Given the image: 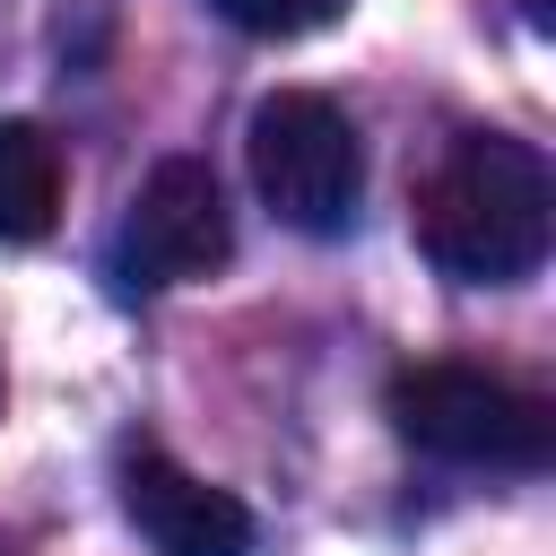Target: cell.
Instances as JSON below:
<instances>
[{
    "label": "cell",
    "mask_w": 556,
    "mask_h": 556,
    "mask_svg": "<svg viewBox=\"0 0 556 556\" xmlns=\"http://www.w3.org/2000/svg\"><path fill=\"white\" fill-rule=\"evenodd\" d=\"M556 182L530 139L469 130L443 148V165L417 182V243L460 287H513L547 261Z\"/></svg>",
    "instance_id": "obj_1"
},
{
    "label": "cell",
    "mask_w": 556,
    "mask_h": 556,
    "mask_svg": "<svg viewBox=\"0 0 556 556\" xmlns=\"http://www.w3.org/2000/svg\"><path fill=\"white\" fill-rule=\"evenodd\" d=\"M391 426L434 452V460H460V469H547L556 452V408L486 365H408L391 374Z\"/></svg>",
    "instance_id": "obj_2"
},
{
    "label": "cell",
    "mask_w": 556,
    "mask_h": 556,
    "mask_svg": "<svg viewBox=\"0 0 556 556\" xmlns=\"http://www.w3.org/2000/svg\"><path fill=\"white\" fill-rule=\"evenodd\" d=\"M243 156H252V191L269 200L278 226H295V235H348L356 226L365 148H356V122L330 96H313V87L261 96L252 130H243Z\"/></svg>",
    "instance_id": "obj_3"
},
{
    "label": "cell",
    "mask_w": 556,
    "mask_h": 556,
    "mask_svg": "<svg viewBox=\"0 0 556 556\" xmlns=\"http://www.w3.org/2000/svg\"><path fill=\"white\" fill-rule=\"evenodd\" d=\"M235 252V217H226V191L200 156H165L130 217H122V278L130 287H191L208 269H226Z\"/></svg>",
    "instance_id": "obj_4"
},
{
    "label": "cell",
    "mask_w": 556,
    "mask_h": 556,
    "mask_svg": "<svg viewBox=\"0 0 556 556\" xmlns=\"http://www.w3.org/2000/svg\"><path fill=\"white\" fill-rule=\"evenodd\" d=\"M122 513L156 556H252V513L156 443L122 452Z\"/></svg>",
    "instance_id": "obj_5"
},
{
    "label": "cell",
    "mask_w": 556,
    "mask_h": 556,
    "mask_svg": "<svg viewBox=\"0 0 556 556\" xmlns=\"http://www.w3.org/2000/svg\"><path fill=\"white\" fill-rule=\"evenodd\" d=\"M61 217V148L35 122H0V243H35Z\"/></svg>",
    "instance_id": "obj_6"
},
{
    "label": "cell",
    "mask_w": 556,
    "mask_h": 556,
    "mask_svg": "<svg viewBox=\"0 0 556 556\" xmlns=\"http://www.w3.org/2000/svg\"><path fill=\"white\" fill-rule=\"evenodd\" d=\"M217 17L261 43H295V35H321L330 17H348V0H217Z\"/></svg>",
    "instance_id": "obj_7"
},
{
    "label": "cell",
    "mask_w": 556,
    "mask_h": 556,
    "mask_svg": "<svg viewBox=\"0 0 556 556\" xmlns=\"http://www.w3.org/2000/svg\"><path fill=\"white\" fill-rule=\"evenodd\" d=\"M0 556H9V547H0Z\"/></svg>",
    "instance_id": "obj_8"
}]
</instances>
